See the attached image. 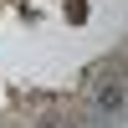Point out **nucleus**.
I'll return each mask as SVG.
<instances>
[{"mask_svg":"<svg viewBox=\"0 0 128 128\" xmlns=\"http://www.w3.org/2000/svg\"><path fill=\"white\" fill-rule=\"evenodd\" d=\"M92 102H98V113H108V118H113V113L123 108V82H118V77H102L98 87H92Z\"/></svg>","mask_w":128,"mask_h":128,"instance_id":"nucleus-1","label":"nucleus"},{"mask_svg":"<svg viewBox=\"0 0 128 128\" xmlns=\"http://www.w3.org/2000/svg\"><path fill=\"white\" fill-rule=\"evenodd\" d=\"M41 128H62V123H41ZM67 128H77V123H67Z\"/></svg>","mask_w":128,"mask_h":128,"instance_id":"nucleus-2","label":"nucleus"}]
</instances>
